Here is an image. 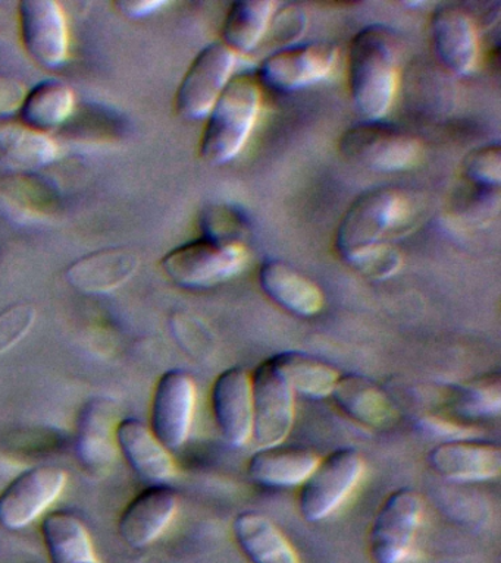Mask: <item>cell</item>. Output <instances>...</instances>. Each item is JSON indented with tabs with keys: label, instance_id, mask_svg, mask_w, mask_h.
I'll return each instance as SVG.
<instances>
[{
	"label": "cell",
	"instance_id": "obj_21",
	"mask_svg": "<svg viewBox=\"0 0 501 563\" xmlns=\"http://www.w3.org/2000/svg\"><path fill=\"white\" fill-rule=\"evenodd\" d=\"M111 402L91 399L78 420L76 449L83 468L98 475L109 470L117 455Z\"/></svg>",
	"mask_w": 501,
	"mask_h": 563
},
{
	"label": "cell",
	"instance_id": "obj_19",
	"mask_svg": "<svg viewBox=\"0 0 501 563\" xmlns=\"http://www.w3.org/2000/svg\"><path fill=\"white\" fill-rule=\"evenodd\" d=\"M139 257L124 246L94 251L78 258L65 271L72 288L86 295L113 292L138 273Z\"/></svg>",
	"mask_w": 501,
	"mask_h": 563
},
{
	"label": "cell",
	"instance_id": "obj_32",
	"mask_svg": "<svg viewBox=\"0 0 501 563\" xmlns=\"http://www.w3.org/2000/svg\"><path fill=\"white\" fill-rule=\"evenodd\" d=\"M37 311L33 303L17 302L0 311V355L19 345L36 321Z\"/></svg>",
	"mask_w": 501,
	"mask_h": 563
},
{
	"label": "cell",
	"instance_id": "obj_16",
	"mask_svg": "<svg viewBox=\"0 0 501 563\" xmlns=\"http://www.w3.org/2000/svg\"><path fill=\"white\" fill-rule=\"evenodd\" d=\"M177 509V493L168 484H155L126 506L118 521V532L130 548H148L164 534Z\"/></svg>",
	"mask_w": 501,
	"mask_h": 563
},
{
	"label": "cell",
	"instance_id": "obj_24",
	"mask_svg": "<svg viewBox=\"0 0 501 563\" xmlns=\"http://www.w3.org/2000/svg\"><path fill=\"white\" fill-rule=\"evenodd\" d=\"M320 457L309 449L261 448L250 456L249 477L263 486H302L318 466Z\"/></svg>",
	"mask_w": 501,
	"mask_h": 563
},
{
	"label": "cell",
	"instance_id": "obj_14",
	"mask_svg": "<svg viewBox=\"0 0 501 563\" xmlns=\"http://www.w3.org/2000/svg\"><path fill=\"white\" fill-rule=\"evenodd\" d=\"M431 40L439 64L457 77L477 68L478 29L472 15L460 4L444 3L431 16Z\"/></svg>",
	"mask_w": 501,
	"mask_h": 563
},
{
	"label": "cell",
	"instance_id": "obj_17",
	"mask_svg": "<svg viewBox=\"0 0 501 563\" xmlns=\"http://www.w3.org/2000/svg\"><path fill=\"white\" fill-rule=\"evenodd\" d=\"M428 464L450 482H488L500 475L501 451L499 444L486 440H447L428 453Z\"/></svg>",
	"mask_w": 501,
	"mask_h": 563
},
{
	"label": "cell",
	"instance_id": "obj_23",
	"mask_svg": "<svg viewBox=\"0 0 501 563\" xmlns=\"http://www.w3.org/2000/svg\"><path fill=\"white\" fill-rule=\"evenodd\" d=\"M331 398L347 417L372 429H385L397 420V409L389 396L367 377L340 376Z\"/></svg>",
	"mask_w": 501,
	"mask_h": 563
},
{
	"label": "cell",
	"instance_id": "obj_15",
	"mask_svg": "<svg viewBox=\"0 0 501 563\" xmlns=\"http://www.w3.org/2000/svg\"><path fill=\"white\" fill-rule=\"evenodd\" d=\"M213 412L218 429L231 446H243L252 439V374L241 367L226 369L213 386Z\"/></svg>",
	"mask_w": 501,
	"mask_h": 563
},
{
	"label": "cell",
	"instance_id": "obj_30",
	"mask_svg": "<svg viewBox=\"0 0 501 563\" xmlns=\"http://www.w3.org/2000/svg\"><path fill=\"white\" fill-rule=\"evenodd\" d=\"M453 405L457 412L468 417L499 416L501 411L500 374H486L457 387Z\"/></svg>",
	"mask_w": 501,
	"mask_h": 563
},
{
	"label": "cell",
	"instance_id": "obj_8",
	"mask_svg": "<svg viewBox=\"0 0 501 563\" xmlns=\"http://www.w3.org/2000/svg\"><path fill=\"white\" fill-rule=\"evenodd\" d=\"M237 55L222 42L210 43L192 62L175 97L179 117L188 121L208 118L235 73Z\"/></svg>",
	"mask_w": 501,
	"mask_h": 563
},
{
	"label": "cell",
	"instance_id": "obj_18",
	"mask_svg": "<svg viewBox=\"0 0 501 563\" xmlns=\"http://www.w3.org/2000/svg\"><path fill=\"white\" fill-rule=\"evenodd\" d=\"M118 451L144 482L168 484L177 475V465L168 449L138 418H124L116 427Z\"/></svg>",
	"mask_w": 501,
	"mask_h": 563
},
{
	"label": "cell",
	"instance_id": "obj_22",
	"mask_svg": "<svg viewBox=\"0 0 501 563\" xmlns=\"http://www.w3.org/2000/svg\"><path fill=\"white\" fill-rule=\"evenodd\" d=\"M232 534L250 563H301L296 549L283 531L257 510L237 515Z\"/></svg>",
	"mask_w": 501,
	"mask_h": 563
},
{
	"label": "cell",
	"instance_id": "obj_33",
	"mask_svg": "<svg viewBox=\"0 0 501 563\" xmlns=\"http://www.w3.org/2000/svg\"><path fill=\"white\" fill-rule=\"evenodd\" d=\"M205 238L221 242H241L239 233L244 232L243 220L235 211L217 209L206 211L202 220Z\"/></svg>",
	"mask_w": 501,
	"mask_h": 563
},
{
	"label": "cell",
	"instance_id": "obj_31",
	"mask_svg": "<svg viewBox=\"0 0 501 563\" xmlns=\"http://www.w3.org/2000/svg\"><path fill=\"white\" fill-rule=\"evenodd\" d=\"M466 178L482 189H499L501 184V148L499 144H487L472 150L465 157Z\"/></svg>",
	"mask_w": 501,
	"mask_h": 563
},
{
	"label": "cell",
	"instance_id": "obj_34",
	"mask_svg": "<svg viewBox=\"0 0 501 563\" xmlns=\"http://www.w3.org/2000/svg\"><path fill=\"white\" fill-rule=\"evenodd\" d=\"M25 88L19 79L0 74V118L14 117L25 99Z\"/></svg>",
	"mask_w": 501,
	"mask_h": 563
},
{
	"label": "cell",
	"instance_id": "obj_25",
	"mask_svg": "<svg viewBox=\"0 0 501 563\" xmlns=\"http://www.w3.org/2000/svg\"><path fill=\"white\" fill-rule=\"evenodd\" d=\"M42 536L52 563H100L85 523L67 510L47 515Z\"/></svg>",
	"mask_w": 501,
	"mask_h": 563
},
{
	"label": "cell",
	"instance_id": "obj_3",
	"mask_svg": "<svg viewBox=\"0 0 501 563\" xmlns=\"http://www.w3.org/2000/svg\"><path fill=\"white\" fill-rule=\"evenodd\" d=\"M262 106V86L254 74L231 78L208 114L200 157L213 166L235 161L248 144Z\"/></svg>",
	"mask_w": 501,
	"mask_h": 563
},
{
	"label": "cell",
	"instance_id": "obj_27",
	"mask_svg": "<svg viewBox=\"0 0 501 563\" xmlns=\"http://www.w3.org/2000/svg\"><path fill=\"white\" fill-rule=\"evenodd\" d=\"M276 4L270 0H246L228 9L221 42L236 55H249L266 37Z\"/></svg>",
	"mask_w": 501,
	"mask_h": 563
},
{
	"label": "cell",
	"instance_id": "obj_12",
	"mask_svg": "<svg viewBox=\"0 0 501 563\" xmlns=\"http://www.w3.org/2000/svg\"><path fill=\"white\" fill-rule=\"evenodd\" d=\"M196 398L195 380L184 369H170L156 383L151 430L170 452L183 448L190 435Z\"/></svg>",
	"mask_w": 501,
	"mask_h": 563
},
{
	"label": "cell",
	"instance_id": "obj_7",
	"mask_svg": "<svg viewBox=\"0 0 501 563\" xmlns=\"http://www.w3.org/2000/svg\"><path fill=\"white\" fill-rule=\"evenodd\" d=\"M253 429L258 449L280 446L294 424V391L274 356L259 364L252 374Z\"/></svg>",
	"mask_w": 501,
	"mask_h": 563
},
{
	"label": "cell",
	"instance_id": "obj_35",
	"mask_svg": "<svg viewBox=\"0 0 501 563\" xmlns=\"http://www.w3.org/2000/svg\"><path fill=\"white\" fill-rule=\"evenodd\" d=\"M166 2H160V0H126V2H118V11L131 18V20H140V18L152 15L160 9L166 7Z\"/></svg>",
	"mask_w": 501,
	"mask_h": 563
},
{
	"label": "cell",
	"instance_id": "obj_6",
	"mask_svg": "<svg viewBox=\"0 0 501 563\" xmlns=\"http://www.w3.org/2000/svg\"><path fill=\"white\" fill-rule=\"evenodd\" d=\"M364 462L356 449H338L320 460L302 484L298 509L309 522L324 521L336 512L362 478Z\"/></svg>",
	"mask_w": 501,
	"mask_h": 563
},
{
	"label": "cell",
	"instance_id": "obj_9",
	"mask_svg": "<svg viewBox=\"0 0 501 563\" xmlns=\"http://www.w3.org/2000/svg\"><path fill=\"white\" fill-rule=\"evenodd\" d=\"M338 48L331 43L315 42L279 48L259 66L257 78L262 87L293 92L323 82L333 74Z\"/></svg>",
	"mask_w": 501,
	"mask_h": 563
},
{
	"label": "cell",
	"instance_id": "obj_29",
	"mask_svg": "<svg viewBox=\"0 0 501 563\" xmlns=\"http://www.w3.org/2000/svg\"><path fill=\"white\" fill-rule=\"evenodd\" d=\"M274 358L294 394H301L311 399L331 396L341 376L331 365L302 352H281L274 355Z\"/></svg>",
	"mask_w": 501,
	"mask_h": 563
},
{
	"label": "cell",
	"instance_id": "obj_26",
	"mask_svg": "<svg viewBox=\"0 0 501 563\" xmlns=\"http://www.w3.org/2000/svg\"><path fill=\"white\" fill-rule=\"evenodd\" d=\"M0 156L11 165L37 169L54 163L59 156L55 141L45 132L33 130L20 118H0Z\"/></svg>",
	"mask_w": 501,
	"mask_h": 563
},
{
	"label": "cell",
	"instance_id": "obj_10",
	"mask_svg": "<svg viewBox=\"0 0 501 563\" xmlns=\"http://www.w3.org/2000/svg\"><path fill=\"white\" fill-rule=\"evenodd\" d=\"M424 501L420 493L403 487L391 493L372 523L371 554L377 563H403L420 530Z\"/></svg>",
	"mask_w": 501,
	"mask_h": 563
},
{
	"label": "cell",
	"instance_id": "obj_11",
	"mask_svg": "<svg viewBox=\"0 0 501 563\" xmlns=\"http://www.w3.org/2000/svg\"><path fill=\"white\" fill-rule=\"evenodd\" d=\"M67 479L58 466H36L21 473L0 493V527L8 531L29 527L59 499Z\"/></svg>",
	"mask_w": 501,
	"mask_h": 563
},
{
	"label": "cell",
	"instance_id": "obj_28",
	"mask_svg": "<svg viewBox=\"0 0 501 563\" xmlns=\"http://www.w3.org/2000/svg\"><path fill=\"white\" fill-rule=\"evenodd\" d=\"M74 110V91L61 81H43L25 95L20 121L33 130L45 132L63 125Z\"/></svg>",
	"mask_w": 501,
	"mask_h": 563
},
{
	"label": "cell",
	"instance_id": "obj_1",
	"mask_svg": "<svg viewBox=\"0 0 501 563\" xmlns=\"http://www.w3.org/2000/svg\"><path fill=\"white\" fill-rule=\"evenodd\" d=\"M411 213V200L402 189H369L351 202L338 224V255L369 279H389L402 266V255L386 241L409 222Z\"/></svg>",
	"mask_w": 501,
	"mask_h": 563
},
{
	"label": "cell",
	"instance_id": "obj_20",
	"mask_svg": "<svg viewBox=\"0 0 501 563\" xmlns=\"http://www.w3.org/2000/svg\"><path fill=\"white\" fill-rule=\"evenodd\" d=\"M259 285L276 306L297 317H314L325 306L324 292L319 286L281 260L262 263L259 268Z\"/></svg>",
	"mask_w": 501,
	"mask_h": 563
},
{
	"label": "cell",
	"instance_id": "obj_5",
	"mask_svg": "<svg viewBox=\"0 0 501 563\" xmlns=\"http://www.w3.org/2000/svg\"><path fill=\"white\" fill-rule=\"evenodd\" d=\"M347 161L373 172H403L421 161V141L391 123L363 121L350 126L338 145Z\"/></svg>",
	"mask_w": 501,
	"mask_h": 563
},
{
	"label": "cell",
	"instance_id": "obj_13",
	"mask_svg": "<svg viewBox=\"0 0 501 563\" xmlns=\"http://www.w3.org/2000/svg\"><path fill=\"white\" fill-rule=\"evenodd\" d=\"M25 51L43 68L56 69L68 59L69 30L63 8L54 0H24L19 7Z\"/></svg>",
	"mask_w": 501,
	"mask_h": 563
},
{
	"label": "cell",
	"instance_id": "obj_2",
	"mask_svg": "<svg viewBox=\"0 0 501 563\" xmlns=\"http://www.w3.org/2000/svg\"><path fill=\"white\" fill-rule=\"evenodd\" d=\"M351 99L368 121H380L393 106L399 82V48L393 31L369 25L351 40L349 48Z\"/></svg>",
	"mask_w": 501,
	"mask_h": 563
},
{
	"label": "cell",
	"instance_id": "obj_4",
	"mask_svg": "<svg viewBox=\"0 0 501 563\" xmlns=\"http://www.w3.org/2000/svg\"><path fill=\"white\" fill-rule=\"evenodd\" d=\"M241 242H221L202 236L171 250L162 258L166 277L179 288L204 290L226 284L239 275L248 263Z\"/></svg>",
	"mask_w": 501,
	"mask_h": 563
}]
</instances>
